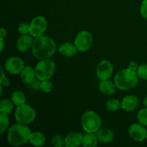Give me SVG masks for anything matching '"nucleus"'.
<instances>
[{
	"instance_id": "nucleus-1",
	"label": "nucleus",
	"mask_w": 147,
	"mask_h": 147,
	"mask_svg": "<svg viewBox=\"0 0 147 147\" xmlns=\"http://www.w3.org/2000/svg\"><path fill=\"white\" fill-rule=\"evenodd\" d=\"M56 51V44L48 36H40L34 38L32 46V53L37 59L50 58Z\"/></svg>"
},
{
	"instance_id": "nucleus-2",
	"label": "nucleus",
	"mask_w": 147,
	"mask_h": 147,
	"mask_svg": "<svg viewBox=\"0 0 147 147\" xmlns=\"http://www.w3.org/2000/svg\"><path fill=\"white\" fill-rule=\"evenodd\" d=\"M30 129L26 125L14 124L8 131L7 139L10 145L13 146H20L30 141Z\"/></svg>"
},
{
	"instance_id": "nucleus-3",
	"label": "nucleus",
	"mask_w": 147,
	"mask_h": 147,
	"mask_svg": "<svg viewBox=\"0 0 147 147\" xmlns=\"http://www.w3.org/2000/svg\"><path fill=\"white\" fill-rule=\"evenodd\" d=\"M137 73L131 69H123L116 73L114 82L116 87L121 90H129L133 88L139 81Z\"/></svg>"
},
{
	"instance_id": "nucleus-4",
	"label": "nucleus",
	"mask_w": 147,
	"mask_h": 147,
	"mask_svg": "<svg viewBox=\"0 0 147 147\" xmlns=\"http://www.w3.org/2000/svg\"><path fill=\"white\" fill-rule=\"evenodd\" d=\"M55 70V63L49 58L41 60L34 67L36 78L40 81L49 80L54 75Z\"/></svg>"
},
{
	"instance_id": "nucleus-5",
	"label": "nucleus",
	"mask_w": 147,
	"mask_h": 147,
	"mask_svg": "<svg viewBox=\"0 0 147 147\" xmlns=\"http://www.w3.org/2000/svg\"><path fill=\"white\" fill-rule=\"evenodd\" d=\"M81 124L83 129L88 133H96L102 124L100 116L95 111H88L85 112L81 118Z\"/></svg>"
},
{
	"instance_id": "nucleus-6",
	"label": "nucleus",
	"mask_w": 147,
	"mask_h": 147,
	"mask_svg": "<svg viewBox=\"0 0 147 147\" xmlns=\"http://www.w3.org/2000/svg\"><path fill=\"white\" fill-rule=\"evenodd\" d=\"M14 117L17 123L27 125L34 121L36 118V112L29 105L24 103L17 106L14 113Z\"/></svg>"
},
{
	"instance_id": "nucleus-7",
	"label": "nucleus",
	"mask_w": 147,
	"mask_h": 147,
	"mask_svg": "<svg viewBox=\"0 0 147 147\" xmlns=\"http://www.w3.org/2000/svg\"><path fill=\"white\" fill-rule=\"evenodd\" d=\"M93 37L91 33L88 31L80 32L75 39V45L78 50L80 52H86L90 48L93 44Z\"/></svg>"
},
{
	"instance_id": "nucleus-8",
	"label": "nucleus",
	"mask_w": 147,
	"mask_h": 147,
	"mask_svg": "<svg viewBox=\"0 0 147 147\" xmlns=\"http://www.w3.org/2000/svg\"><path fill=\"white\" fill-rule=\"evenodd\" d=\"M47 27L46 19L42 16H37L30 24V34L34 37L43 35Z\"/></svg>"
},
{
	"instance_id": "nucleus-9",
	"label": "nucleus",
	"mask_w": 147,
	"mask_h": 147,
	"mask_svg": "<svg viewBox=\"0 0 147 147\" xmlns=\"http://www.w3.org/2000/svg\"><path fill=\"white\" fill-rule=\"evenodd\" d=\"M113 66L109 60H102L98 65L96 68V74L98 78L101 80H109L113 75Z\"/></svg>"
},
{
	"instance_id": "nucleus-10",
	"label": "nucleus",
	"mask_w": 147,
	"mask_h": 147,
	"mask_svg": "<svg viewBox=\"0 0 147 147\" xmlns=\"http://www.w3.org/2000/svg\"><path fill=\"white\" fill-rule=\"evenodd\" d=\"M6 70L13 75H17L21 73L22 70L24 67V63L22 59L18 57H9L4 63Z\"/></svg>"
},
{
	"instance_id": "nucleus-11",
	"label": "nucleus",
	"mask_w": 147,
	"mask_h": 147,
	"mask_svg": "<svg viewBox=\"0 0 147 147\" xmlns=\"http://www.w3.org/2000/svg\"><path fill=\"white\" fill-rule=\"evenodd\" d=\"M131 137L136 142H142L147 138V131L141 123H133L129 129Z\"/></svg>"
},
{
	"instance_id": "nucleus-12",
	"label": "nucleus",
	"mask_w": 147,
	"mask_h": 147,
	"mask_svg": "<svg viewBox=\"0 0 147 147\" xmlns=\"http://www.w3.org/2000/svg\"><path fill=\"white\" fill-rule=\"evenodd\" d=\"M83 136L78 132H70L65 138V146L67 147H77L83 144Z\"/></svg>"
},
{
	"instance_id": "nucleus-13",
	"label": "nucleus",
	"mask_w": 147,
	"mask_h": 147,
	"mask_svg": "<svg viewBox=\"0 0 147 147\" xmlns=\"http://www.w3.org/2000/svg\"><path fill=\"white\" fill-rule=\"evenodd\" d=\"M96 135L97 136V139L98 142L100 143L109 144L111 143L114 139V134L107 128H102L99 129L96 132Z\"/></svg>"
},
{
	"instance_id": "nucleus-14",
	"label": "nucleus",
	"mask_w": 147,
	"mask_h": 147,
	"mask_svg": "<svg viewBox=\"0 0 147 147\" xmlns=\"http://www.w3.org/2000/svg\"><path fill=\"white\" fill-rule=\"evenodd\" d=\"M139 101L136 96H127L123 99L121 108L126 111H133L139 106Z\"/></svg>"
},
{
	"instance_id": "nucleus-15",
	"label": "nucleus",
	"mask_w": 147,
	"mask_h": 147,
	"mask_svg": "<svg viewBox=\"0 0 147 147\" xmlns=\"http://www.w3.org/2000/svg\"><path fill=\"white\" fill-rule=\"evenodd\" d=\"M32 38L28 34H22L17 41V48L20 52H26L32 46Z\"/></svg>"
},
{
	"instance_id": "nucleus-16",
	"label": "nucleus",
	"mask_w": 147,
	"mask_h": 147,
	"mask_svg": "<svg viewBox=\"0 0 147 147\" xmlns=\"http://www.w3.org/2000/svg\"><path fill=\"white\" fill-rule=\"evenodd\" d=\"M35 77L36 75L34 69H33L30 66L24 67L20 73V78H21L22 81L25 84H30L32 82L34 81Z\"/></svg>"
},
{
	"instance_id": "nucleus-17",
	"label": "nucleus",
	"mask_w": 147,
	"mask_h": 147,
	"mask_svg": "<svg viewBox=\"0 0 147 147\" xmlns=\"http://www.w3.org/2000/svg\"><path fill=\"white\" fill-rule=\"evenodd\" d=\"M58 50L62 55L66 57H73L78 53V48L76 46L69 42H65L60 45Z\"/></svg>"
},
{
	"instance_id": "nucleus-18",
	"label": "nucleus",
	"mask_w": 147,
	"mask_h": 147,
	"mask_svg": "<svg viewBox=\"0 0 147 147\" xmlns=\"http://www.w3.org/2000/svg\"><path fill=\"white\" fill-rule=\"evenodd\" d=\"M116 84L112 83L111 80H101L99 83V90L106 96H111L116 92Z\"/></svg>"
},
{
	"instance_id": "nucleus-19",
	"label": "nucleus",
	"mask_w": 147,
	"mask_h": 147,
	"mask_svg": "<svg viewBox=\"0 0 147 147\" xmlns=\"http://www.w3.org/2000/svg\"><path fill=\"white\" fill-rule=\"evenodd\" d=\"M30 142L34 146H43L45 142V136L41 132H33V133H31V135H30Z\"/></svg>"
},
{
	"instance_id": "nucleus-20",
	"label": "nucleus",
	"mask_w": 147,
	"mask_h": 147,
	"mask_svg": "<svg viewBox=\"0 0 147 147\" xmlns=\"http://www.w3.org/2000/svg\"><path fill=\"white\" fill-rule=\"evenodd\" d=\"M98 139L93 133H88L83 136V146L84 147H95L98 145Z\"/></svg>"
},
{
	"instance_id": "nucleus-21",
	"label": "nucleus",
	"mask_w": 147,
	"mask_h": 147,
	"mask_svg": "<svg viewBox=\"0 0 147 147\" xmlns=\"http://www.w3.org/2000/svg\"><path fill=\"white\" fill-rule=\"evenodd\" d=\"M11 98L12 103L17 106L24 104V103H25L26 101L25 96L20 90H17V91L13 92L11 96Z\"/></svg>"
},
{
	"instance_id": "nucleus-22",
	"label": "nucleus",
	"mask_w": 147,
	"mask_h": 147,
	"mask_svg": "<svg viewBox=\"0 0 147 147\" xmlns=\"http://www.w3.org/2000/svg\"><path fill=\"white\" fill-rule=\"evenodd\" d=\"M13 106L11 102L9 99H3L0 103V112L4 114L9 115L12 111Z\"/></svg>"
},
{
	"instance_id": "nucleus-23",
	"label": "nucleus",
	"mask_w": 147,
	"mask_h": 147,
	"mask_svg": "<svg viewBox=\"0 0 147 147\" xmlns=\"http://www.w3.org/2000/svg\"><path fill=\"white\" fill-rule=\"evenodd\" d=\"M121 107V104L117 99H109L106 103V108L108 110L111 111H116L119 110Z\"/></svg>"
},
{
	"instance_id": "nucleus-24",
	"label": "nucleus",
	"mask_w": 147,
	"mask_h": 147,
	"mask_svg": "<svg viewBox=\"0 0 147 147\" xmlns=\"http://www.w3.org/2000/svg\"><path fill=\"white\" fill-rule=\"evenodd\" d=\"M9 124V120L7 114H4L3 113H0V126H1V130H0V134H2L8 128Z\"/></svg>"
},
{
	"instance_id": "nucleus-25",
	"label": "nucleus",
	"mask_w": 147,
	"mask_h": 147,
	"mask_svg": "<svg viewBox=\"0 0 147 147\" xmlns=\"http://www.w3.org/2000/svg\"><path fill=\"white\" fill-rule=\"evenodd\" d=\"M137 119L139 123L144 126H147V108L139 111L137 114Z\"/></svg>"
},
{
	"instance_id": "nucleus-26",
	"label": "nucleus",
	"mask_w": 147,
	"mask_h": 147,
	"mask_svg": "<svg viewBox=\"0 0 147 147\" xmlns=\"http://www.w3.org/2000/svg\"><path fill=\"white\" fill-rule=\"evenodd\" d=\"M52 144L55 147H62L65 146V141L60 135H55L52 138Z\"/></svg>"
},
{
	"instance_id": "nucleus-27",
	"label": "nucleus",
	"mask_w": 147,
	"mask_h": 147,
	"mask_svg": "<svg viewBox=\"0 0 147 147\" xmlns=\"http://www.w3.org/2000/svg\"><path fill=\"white\" fill-rule=\"evenodd\" d=\"M53 88V83L49 80H45L40 83V90L44 93H50Z\"/></svg>"
},
{
	"instance_id": "nucleus-28",
	"label": "nucleus",
	"mask_w": 147,
	"mask_h": 147,
	"mask_svg": "<svg viewBox=\"0 0 147 147\" xmlns=\"http://www.w3.org/2000/svg\"><path fill=\"white\" fill-rule=\"evenodd\" d=\"M138 76L143 80H147V64L141 65L136 70Z\"/></svg>"
},
{
	"instance_id": "nucleus-29",
	"label": "nucleus",
	"mask_w": 147,
	"mask_h": 147,
	"mask_svg": "<svg viewBox=\"0 0 147 147\" xmlns=\"http://www.w3.org/2000/svg\"><path fill=\"white\" fill-rule=\"evenodd\" d=\"M18 31L22 34H28L30 33V24L27 22H23L19 25Z\"/></svg>"
},
{
	"instance_id": "nucleus-30",
	"label": "nucleus",
	"mask_w": 147,
	"mask_h": 147,
	"mask_svg": "<svg viewBox=\"0 0 147 147\" xmlns=\"http://www.w3.org/2000/svg\"><path fill=\"white\" fill-rule=\"evenodd\" d=\"M140 12L142 17L147 19V0H143L141 5Z\"/></svg>"
},
{
	"instance_id": "nucleus-31",
	"label": "nucleus",
	"mask_w": 147,
	"mask_h": 147,
	"mask_svg": "<svg viewBox=\"0 0 147 147\" xmlns=\"http://www.w3.org/2000/svg\"><path fill=\"white\" fill-rule=\"evenodd\" d=\"M39 79H37V80H35L34 79V80L33 82H32L31 83H30V88L32 89V90H38L39 89H40V83L39 82Z\"/></svg>"
},
{
	"instance_id": "nucleus-32",
	"label": "nucleus",
	"mask_w": 147,
	"mask_h": 147,
	"mask_svg": "<svg viewBox=\"0 0 147 147\" xmlns=\"http://www.w3.org/2000/svg\"><path fill=\"white\" fill-rule=\"evenodd\" d=\"M138 64L135 61H131L130 63H129V68L131 69V70H135V71H136L138 69Z\"/></svg>"
},
{
	"instance_id": "nucleus-33",
	"label": "nucleus",
	"mask_w": 147,
	"mask_h": 147,
	"mask_svg": "<svg viewBox=\"0 0 147 147\" xmlns=\"http://www.w3.org/2000/svg\"><path fill=\"white\" fill-rule=\"evenodd\" d=\"M1 84L4 86H9L10 85V81L8 78L5 77L4 79L1 80Z\"/></svg>"
},
{
	"instance_id": "nucleus-34",
	"label": "nucleus",
	"mask_w": 147,
	"mask_h": 147,
	"mask_svg": "<svg viewBox=\"0 0 147 147\" xmlns=\"http://www.w3.org/2000/svg\"><path fill=\"white\" fill-rule=\"evenodd\" d=\"M6 35H7V30L4 27H2L1 30H0V36H1V37H4Z\"/></svg>"
},
{
	"instance_id": "nucleus-35",
	"label": "nucleus",
	"mask_w": 147,
	"mask_h": 147,
	"mask_svg": "<svg viewBox=\"0 0 147 147\" xmlns=\"http://www.w3.org/2000/svg\"><path fill=\"white\" fill-rule=\"evenodd\" d=\"M4 37H1L0 38V40H1V52L3 51V50H4Z\"/></svg>"
},
{
	"instance_id": "nucleus-36",
	"label": "nucleus",
	"mask_w": 147,
	"mask_h": 147,
	"mask_svg": "<svg viewBox=\"0 0 147 147\" xmlns=\"http://www.w3.org/2000/svg\"><path fill=\"white\" fill-rule=\"evenodd\" d=\"M1 80L4 79V78L6 77L5 74H4V69H3L2 67H1Z\"/></svg>"
},
{
	"instance_id": "nucleus-37",
	"label": "nucleus",
	"mask_w": 147,
	"mask_h": 147,
	"mask_svg": "<svg viewBox=\"0 0 147 147\" xmlns=\"http://www.w3.org/2000/svg\"><path fill=\"white\" fill-rule=\"evenodd\" d=\"M144 105L145 106V107L147 108V96H145L144 99Z\"/></svg>"
}]
</instances>
